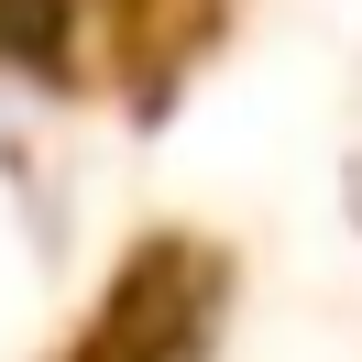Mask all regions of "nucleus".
<instances>
[{
  "label": "nucleus",
  "instance_id": "nucleus-1",
  "mask_svg": "<svg viewBox=\"0 0 362 362\" xmlns=\"http://www.w3.org/2000/svg\"><path fill=\"white\" fill-rule=\"evenodd\" d=\"M88 362H110V351H88Z\"/></svg>",
  "mask_w": 362,
  "mask_h": 362
}]
</instances>
